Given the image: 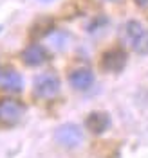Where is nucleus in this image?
Masks as SVG:
<instances>
[{"label":"nucleus","instance_id":"obj_1","mask_svg":"<svg viewBox=\"0 0 148 158\" xmlns=\"http://www.w3.org/2000/svg\"><path fill=\"white\" fill-rule=\"evenodd\" d=\"M54 140H56V144H60L61 148L76 149L83 142V131H81V128H79L78 124L67 122V124H61V126L56 128V131H54Z\"/></svg>","mask_w":148,"mask_h":158},{"label":"nucleus","instance_id":"obj_2","mask_svg":"<svg viewBox=\"0 0 148 158\" xmlns=\"http://www.w3.org/2000/svg\"><path fill=\"white\" fill-rule=\"evenodd\" d=\"M60 88H61V83L56 74H40L34 77V85H33V92L34 95L40 99H52L60 94Z\"/></svg>","mask_w":148,"mask_h":158},{"label":"nucleus","instance_id":"obj_3","mask_svg":"<svg viewBox=\"0 0 148 158\" xmlns=\"http://www.w3.org/2000/svg\"><path fill=\"white\" fill-rule=\"evenodd\" d=\"M25 113V106L16 99L4 97L0 99V122L4 124H16L22 115Z\"/></svg>","mask_w":148,"mask_h":158},{"label":"nucleus","instance_id":"obj_4","mask_svg":"<svg viewBox=\"0 0 148 158\" xmlns=\"http://www.w3.org/2000/svg\"><path fill=\"white\" fill-rule=\"evenodd\" d=\"M127 61H128V56H127V52L123 49H109L103 52V56H101V61H99V67L101 70H105V72H121V70L125 69V65H127Z\"/></svg>","mask_w":148,"mask_h":158},{"label":"nucleus","instance_id":"obj_5","mask_svg":"<svg viewBox=\"0 0 148 158\" xmlns=\"http://www.w3.org/2000/svg\"><path fill=\"white\" fill-rule=\"evenodd\" d=\"M94 72L87 67H79V69H74L69 74V85L74 90L78 92H85L89 90L92 85H94Z\"/></svg>","mask_w":148,"mask_h":158},{"label":"nucleus","instance_id":"obj_6","mask_svg":"<svg viewBox=\"0 0 148 158\" xmlns=\"http://www.w3.org/2000/svg\"><path fill=\"white\" fill-rule=\"evenodd\" d=\"M85 128L94 135H103L110 128V115L107 111H90L85 118Z\"/></svg>","mask_w":148,"mask_h":158},{"label":"nucleus","instance_id":"obj_7","mask_svg":"<svg viewBox=\"0 0 148 158\" xmlns=\"http://www.w3.org/2000/svg\"><path fill=\"white\" fill-rule=\"evenodd\" d=\"M47 50L43 49L40 43H31L22 50V61L27 67H40L47 61Z\"/></svg>","mask_w":148,"mask_h":158},{"label":"nucleus","instance_id":"obj_8","mask_svg":"<svg viewBox=\"0 0 148 158\" xmlns=\"http://www.w3.org/2000/svg\"><path fill=\"white\" fill-rule=\"evenodd\" d=\"M145 31L146 29H145V25H143L141 22H137V20H128V22L123 25V40H125V43L132 47V45L143 36Z\"/></svg>","mask_w":148,"mask_h":158},{"label":"nucleus","instance_id":"obj_9","mask_svg":"<svg viewBox=\"0 0 148 158\" xmlns=\"http://www.w3.org/2000/svg\"><path fill=\"white\" fill-rule=\"evenodd\" d=\"M0 85H2L4 90H9V92H22V88H24V77L20 76L16 70H7L0 77Z\"/></svg>","mask_w":148,"mask_h":158},{"label":"nucleus","instance_id":"obj_10","mask_svg":"<svg viewBox=\"0 0 148 158\" xmlns=\"http://www.w3.org/2000/svg\"><path fill=\"white\" fill-rule=\"evenodd\" d=\"M54 31V22L51 18H40L36 20L29 29V36L33 40H40V38H45L49 36L51 32Z\"/></svg>","mask_w":148,"mask_h":158},{"label":"nucleus","instance_id":"obj_11","mask_svg":"<svg viewBox=\"0 0 148 158\" xmlns=\"http://www.w3.org/2000/svg\"><path fill=\"white\" fill-rule=\"evenodd\" d=\"M47 38H49L51 47L56 49V50H65L67 47H69L70 36L67 34V32H63V31H52Z\"/></svg>","mask_w":148,"mask_h":158},{"label":"nucleus","instance_id":"obj_12","mask_svg":"<svg viewBox=\"0 0 148 158\" xmlns=\"http://www.w3.org/2000/svg\"><path fill=\"white\" fill-rule=\"evenodd\" d=\"M132 49H134V52H137V54H141V56H146L148 54V29L143 32V36L132 45Z\"/></svg>","mask_w":148,"mask_h":158},{"label":"nucleus","instance_id":"obj_13","mask_svg":"<svg viewBox=\"0 0 148 158\" xmlns=\"http://www.w3.org/2000/svg\"><path fill=\"white\" fill-rule=\"evenodd\" d=\"M136 4L139 7H148V0H136Z\"/></svg>","mask_w":148,"mask_h":158},{"label":"nucleus","instance_id":"obj_14","mask_svg":"<svg viewBox=\"0 0 148 158\" xmlns=\"http://www.w3.org/2000/svg\"><path fill=\"white\" fill-rule=\"evenodd\" d=\"M38 2H42V4H49V2H54V0H38Z\"/></svg>","mask_w":148,"mask_h":158},{"label":"nucleus","instance_id":"obj_15","mask_svg":"<svg viewBox=\"0 0 148 158\" xmlns=\"http://www.w3.org/2000/svg\"><path fill=\"white\" fill-rule=\"evenodd\" d=\"M107 2H119V0H107Z\"/></svg>","mask_w":148,"mask_h":158},{"label":"nucleus","instance_id":"obj_16","mask_svg":"<svg viewBox=\"0 0 148 158\" xmlns=\"http://www.w3.org/2000/svg\"><path fill=\"white\" fill-rule=\"evenodd\" d=\"M0 31H2V27H0Z\"/></svg>","mask_w":148,"mask_h":158}]
</instances>
